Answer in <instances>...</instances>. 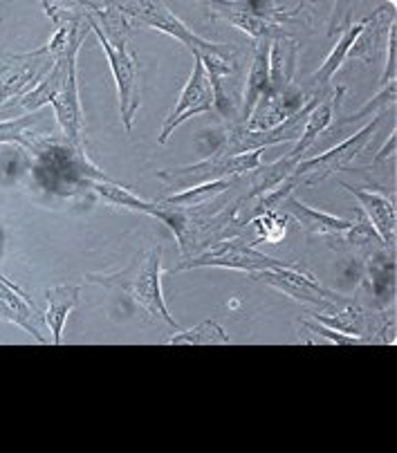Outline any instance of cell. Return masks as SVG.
<instances>
[{"label": "cell", "mask_w": 397, "mask_h": 453, "mask_svg": "<svg viewBox=\"0 0 397 453\" xmlns=\"http://www.w3.org/2000/svg\"><path fill=\"white\" fill-rule=\"evenodd\" d=\"M88 10H93V14H88V23L99 36L108 58H111L112 74H115L117 90H119L121 119H124L126 131H133V121L141 106V92L140 63L124 35L126 20L121 12H99L97 5H88Z\"/></svg>", "instance_id": "cell-1"}, {"label": "cell", "mask_w": 397, "mask_h": 453, "mask_svg": "<svg viewBox=\"0 0 397 453\" xmlns=\"http://www.w3.org/2000/svg\"><path fill=\"white\" fill-rule=\"evenodd\" d=\"M160 263H162V251L160 247H153L149 251H141L133 258L131 265L126 270L117 272V274L99 276V274H88V280L93 283H102L106 288H119L121 292H126L131 299H135L150 317L160 319L166 326L178 330V323L171 317L169 308L162 296V285H160Z\"/></svg>", "instance_id": "cell-2"}, {"label": "cell", "mask_w": 397, "mask_h": 453, "mask_svg": "<svg viewBox=\"0 0 397 453\" xmlns=\"http://www.w3.org/2000/svg\"><path fill=\"white\" fill-rule=\"evenodd\" d=\"M117 10H121V14L126 16V19H133L135 23L149 25V27H156L164 32V35L173 36L179 43H185L195 57L211 54V57L225 58V61L232 57V45L211 43V41L194 35L164 3H128V5H117Z\"/></svg>", "instance_id": "cell-3"}, {"label": "cell", "mask_w": 397, "mask_h": 453, "mask_svg": "<svg viewBox=\"0 0 397 453\" xmlns=\"http://www.w3.org/2000/svg\"><path fill=\"white\" fill-rule=\"evenodd\" d=\"M382 119H384V112H379V115H375L373 119H370L369 126H363L362 131L355 133V135L348 137L346 142H341L340 146L330 149L328 153L317 155V157L312 159H301L286 182L290 184L292 188L301 187V184H317L321 182V180L328 178V175L346 169V166H348L350 162H353V159L366 149V146H369V142L373 140L375 131L379 128Z\"/></svg>", "instance_id": "cell-4"}, {"label": "cell", "mask_w": 397, "mask_h": 453, "mask_svg": "<svg viewBox=\"0 0 397 453\" xmlns=\"http://www.w3.org/2000/svg\"><path fill=\"white\" fill-rule=\"evenodd\" d=\"M290 263H283L279 258H270L263 251L254 250V245H245L242 241H225L218 242L213 250L204 251L202 256L194 258L191 263L178 265L173 272L194 270V267H227V270H242V272H263L274 270V267H287Z\"/></svg>", "instance_id": "cell-5"}, {"label": "cell", "mask_w": 397, "mask_h": 453, "mask_svg": "<svg viewBox=\"0 0 397 453\" xmlns=\"http://www.w3.org/2000/svg\"><path fill=\"white\" fill-rule=\"evenodd\" d=\"M263 150H249V153L240 155H227L218 153L211 155L209 159L200 162V165L179 166V169L160 171V178L169 180V182H178V180L195 178L202 182H213V180H227L229 175H240L256 171L261 166Z\"/></svg>", "instance_id": "cell-6"}, {"label": "cell", "mask_w": 397, "mask_h": 453, "mask_svg": "<svg viewBox=\"0 0 397 453\" xmlns=\"http://www.w3.org/2000/svg\"><path fill=\"white\" fill-rule=\"evenodd\" d=\"M213 108H216V104H213L211 83H209V77L207 73H204V65L202 61H200V57L194 54V73H191L185 90L179 95L173 112L166 117L164 126H162L160 144H166V142H169V137L173 135V131L182 124V121H187L194 115H202V112L213 111Z\"/></svg>", "instance_id": "cell-7"}, {"label": "cell", "mask_w": 397, "mask_h": 453, "mask_svg": "<svg viewBox=\"0 0 397 453\" xmlns=\"http://www.w3.org/2000/svg\"><path fill=\"white\" fill-rule=\"evenodd\" d=\"M254 279L265 280L271 288L281 289L283 295L292 296V299L301 301V303H310L319 305L321 310L328 308L332 303H340V296L328 292V289L321 288L315 280V276L305 274L299 267L287 265V267H274V270H263L254 272Z\"/></svg>", "instance_id": "cell-8"}, {"label": "cell", "mask_w": 397, "mask_h": 453, "mask_svg": "<svg viewBox=\"0 0 397 453\" xmlns=\"http://www.w3.org/2000/svg\"><path fill=\"white\" fill-rule=\"evenodd\" d=\"M88 187L90 191H95L97 196H102L108 204H119V207L133 209V211H141L149 213V216L157 218V220H164L166 225L171 226V232L175 234L182 247L187 250V238H185V229L187 222L182 218V213L178 211H169V209H162L160 203H146V200L137 198L135 193H131L128 188H124L121 184L112 182V180H88Z\"/></svg>", "instance_id": "cell-9"}, {"label": "cell", "mask_w": 397, "mask_h": 453, "mask_svg": "<svg viewBox=\"0 0 397 453\" xmlns=\"http://www.w3.org/2000/svg\"><path fill=\"white\" fill-rule=\"evenodd\" d=\"M344 92H346V88L337 86L328 99H324V102H319L315 108H312L310 115H308V121H305V126H303V133H301V137L296 140V146L292 149V153L287 155V159H290L292 165L294 166L299 165L301 159H303V155L308 153V150H310V146L317 142V137H319L321 133H324L325 128L332 124L334 112H337V106L341 104V96H344Z\"/></svg>", "instance_id": "cell-10"}, {"label": "cell", "mask_w": 397, "mask_h": 453, "mask_svg": "<svg viewBox=\"0 0 397 453\" xmlns=\"http://www.w3.org/2000/svg\"><path fill=\"white\" fill-rule=\"evenodd\" d=\"M43 317V312L39 310V305H34L25 295H20L14 285L7 283L3 276H0V319H7L11 323H19L20 328L27 330L32 337H36L39 342H48V339L41 334L39 323L36 319Z\"/></svg>", "instance_id": "cell-11"}, {"label": "cell", "mask_w": 397, "mask_h": 453, "mask_svg": "<svg viewBox=\"0 0 397 453\" xmlns=\"http://www.w3.org/2000/svg\"><path fill=\"white\" fill-rule=\"evenodd\" d=\"M344 188H348L355 198H357V203L362 204V213L369 218V222L373 225L375 232L379 234L384 245H393L395 242V207H393L391 200L386 196H382V193L363 191V188H357L346 182Z\"/></svg>", "instance_id": "cell-12"}, {"label": "cell", "mask_w": 397, "mask_h": 453, "mask_svg": "<svg viewBox=\"0 0 397 453\" xmlns=\"http://www.w3.org/2000/svg\"><path fill=\"white\" fill-rule=\"evenodd\" d=\"M270 92V41H256L252 70H249L248 86H245V95H242V124L248 126L261 96H267Z\"/></svg>", "instance_id": "cell-13"}, {"label": "cell", "mask_w": 397, "mask_h": 453, "mask_svg": "<svg viewBox=\"0 0 397 453\" xmlns=\"http://www.w3.org/2000/svg\"><path fill=\"white\" fill-rule=\"evenodd\" d=\"M279 209H286V213H290V216L303 226L305 234H319V236L346 234L350 229V225H353V222L348 220H341V218L337 216H330V213L317 211V209L308 207V204H303L296 198L294 193H290L287 198H283Z\"/></svg>", "instance_id": "cell-14"}, {"label": "cell", "mask_w": 397, "mask_h": 453, "mask_svg": "<svg viewBox=\"0 0 397 453\" xmlns=\"http://www.w3.org/2000/svg\"><path fill=\"white\" fill-rule=\"evenodd\" d=\"M296 70V41L292 35L270 41V88L283 92L292 86Z\"/></svg>", "instance_id": "cell-15"}, {"label": "cell", "mask_w": 397, "mask_h": 453, "mask_svg": "<svg viewBox=\"0 0 397 453\" xmlns=\"http://www.w3.org/2000/svg\"><path fill=\"white\" fill-rule=\"evenodd\" d=\"M79 295H81V285H57L48 289V310L43 312V319L52 333L54 343H61V333L70 310L79 303Z\"/></svg>", "instance_id": "cell-16"}, {"label": "cell", "mask_w": 397, "mask_h": 453, "mask_svg": "<svg viewBox=\"0 0 397 453\" xmlns=\"http://www.w3.org/2000/svg\"><path fill=\"white\" fill-rule=\"evenodd\" d=\"M213 14L218 16V19L227 20V23L236 25L238 29L248 32V35L256 41H271L279 39V36H287L281 29V25L271 23V20L263 19V16L254 14V12H240L233 10V7L213 5Z\"/></svg>", "instance_id": "cell-17"}, {"label": "cell", "mask_w": 397, "mask_h": 453, "mask_svg": "<svg viewBox=\"0 0 397 453\" xmlns=\"http://www.w3.org/2000/svg\"><path fill=\"white\" fill-rule=\"evenodd\" d=\"M366 25H369V19L362 20V23L350 25L344 35L340 36V41H337V45L332 48V52L328 54V58H325V61L321 63V68L312 74V83H315V86H324V83H328L334 74L340 73L341 65L346 63V58H348L350 52H353L357 39L363 35Z\"/></svg>", "instance_id": "cell-18"}, {"label": "cell", "mask_w": 397, "mask_h": 453, "mask_svg": "<svg viewBox=\"0 0 397 453\" xmlns=\"http://www.w3.org/2000/svg\"><path fill=\"white\" fill-rule=\"evenodd\" d=\"M312 317L319 319L328 328L337 330V333L353 334V337H359L366 330V317H363L362 308L353 303H344V301L328 305L321 312L312 310Z\"/></svg>", "instance_id": "cell-19"}, {"label": "cell", "mask_w": 397, "mask_h": 453, "mask_svg": "<svg viewBox=\"0 0 397 453\" xmlns=\"http://www.w3.org/2000/svg\"><path fill=\"white\" fill-rule=\"evenodd\" d=\"M229 188V180H213V182H202L198 187H191L182 193H175L169 198L160 200L162 207H198V204L207 203V200L216 198L223 191Z\"/></svg>", "instance_id": "cell-20"}, {"label": "cell", "mask_w": 397, "mask_h": 453, "mask_svg": "<svg viewBox=\"0 0 397 453\" xmlns=\"http://www.w3.org/2000/svg\"><path fill=\"white\" fill-rule=\"evenodd\" d=\"M178 343H187V346H218V343H232L218 323L209 319V321L200 323L195 328L187 330V333H178L175 337L169 339V346H178Z\"/></svg>", "instance_id": "cell-21"}, {"label": "cell", "mask_w": 397, "mask_h": 453, "mask_svg": "<svg viewBox=\"0 0 397 453\" xmlns=\"http://www.w3.org/2000/svg\"><path fill=\"white\" fill-rule=\"evenodd\" d=\"M34 121V117H20V119H11V121H3L0 124V144H23L27 149L34 150V144L27 140L25 135V128Z\"/></svg>", "instance_id": "cell-22"}, {"label": "cell", "mask_w": 397, "mask_h": 453, "mask_svg": "<svg viewBox=\"0 0 397 453\" xmlns=\"http://www.w3.org/2000/svg\"><path fill=\"white\" fill-rule=\"evenodd\" d=\"M346 234H348V236H346V241H348L350 245H359V247H363V245L382 247L384 245V241L379 238V234L375 232L373 225H370L369 218L363 216V213L359 216V220L355 222V225H350V229Z\"/></svg>", "instance_id": "cell-23"}, {"label": "cell", "mask_w": 397, "mask_h": 453, "mask_svg": "<svg viewBox=\"0 0 397 453\" xmlns=\"http://www.w3.org/2000/svg\"><path fill=\"white\" fill-rule=\"evenodd\" d=\"M34 79V70L23 65L20 70H14V73L5 74V77H0V106L5 99H10L11 95H16L19 90H23L27 83H32Z\"/></svg>", "instance_id": "cell-24"}, {"label": "cell", "mask_w": 397, "mask_h": 453, "mask_svg": "<svg viewBox=\"0 0 397 453\" xmlns=\"http://www.w3.org/2000/svg\"><path fill=\"white\" fill-rule=\"evenodd\" d=\"M393 102H395V81L386 83V86L382 88V92H379L375 99H370V102L366 104L362 111L355 112V115H350L346 121H357L359 117H366V115H373V117L379 115V112H384V108L391 106Z\"/></svg>", "instance_id": "cell-25"}, {"label": "cell", "mask_w": 397, "mask_h": 453, "mask_svg": "<svg viewBox=\"0 0 397 453\" xmlns=\"http://www.w3.org/2000/svg\"><path fill=\"white\" fill-rule=\"evenodd\" d=\"M305 328L312 330V333L321 334L324 339H328L334 346H357V343H373V339L366 337H353V334L337 333V330L328 328V326H317V323H305Z\"/></svg>", "instance_id": "cell-26"}, {"label": "cell", "mask_w": 397, "mask_h": 453, "mask_svg": "<svg viewBox=\"0 0 397 453\" xmlns=\"http://www.w3.org/2000/svg\"><path fill=\"white\" fill-rule=\"evenodd\" d=\"M386 50H388V58H386V70H384V74H382V86L395 81V23L388 27Z\"/></svg>", "instance_id": "cell-27"}, {"label": "cell", "mask_w": 397, "mask_h": 453, "mask_svg": "<svg viewBox=\"0 0 397 453\" xmlns=\"http://www.w3.org/2000/svg\"><path fill=\"white\" fill-rule=\"evenodd\" d=\"M393 149H395V133H393V135L388 137L386 146H384V149L379 150V153H378V157H375V162H384V159H386V157H391Z\"/></svg>", "instance_id": "cell-28"}]
</instances>
